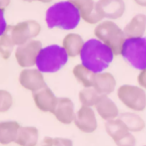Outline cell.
I'll return each mask as SVG.
<instances>
[{
	"label": "cell",
	"instance_id": "cell-18",
	"mask_svg": "<svg viewBox=\"0 0 146 146\" xmlns=\"http://www.w3.org/2000/svg\"><path fill=\"white\" fill-rule=\"evenodd\" d=\"M40 139V131L36 126L21 125L15 144L18 146H37Z\"/></svg>",
	"mask_w": 146,
	"mask_h": 146
},
{
	"label": "cell",
	"instance_id": "cell-22",
	"mask_svg": "<svg viewBox=\"0 0 146 146\" xmlns=\"http://www.w3.org/2000/svg\"><path fill=\"white\" fill-rule=\"evenodd\" d=\"M119 118L125 123L128 130L132 133L141 132L142 130H144L146 126L144 119L134 111L123 112L119 115Z\"/></svg>",
	"mask_w": 146,
	"mask_h": 146
},
{
	"label": "cell",
	"instance_id": "cell-16",
	"mask_svg": "<svg viewBox=\"0 0 146 146\" xmlns=\"http://www.w3.org/2000/svg\"><path fill=\"white\" fill-rule=\"evenodd\" d=\"M93 108L95 110L97 116H99L104 121H109L112 119L118 118L120 115V111H119L117 104L108 96H100L97 104Z\"/></svg>",
	"mask_w": 146,
	"mask_h": 146
},
{
	"label": "cell",
	"instance_id": "cell-26",
	"mask_svg": "<svg viewBox=\"0 0 146 146\" xmlns=\"http://www.w3.org/2000/svg\"><path fill=\"white\" fill-rule=\"evenodd\" d=\"M14 104V98L7 90L0 88V113H6L12 108Z\"/></svg>",
	"mask_w": 146,
	"mask_h": 146
},
{
	"label": "cell",
	"instance_id": "cell-1",
	"mask_svg": "<svg viewBox=\"0 0 146 146\" xmlns=\"http://www.w3.org/2000/svg\"><path fill=\"white\" fill-rule=\"evenodd\" d=\"M81 21L80 12L67 0L55 2L45 12V23L49 29L74 30Z\"/></svg>",
	"mask_w": 146,
	"mask_h": 146
},
{
	"label": "cell",
	"instance_id": "cell-35",
	"mask_svg": "<svg viewBox=\"0 0 146 146\" xmlns=\"http://www.w3.org/2000/svg\"><path fill=\"white\" fill-rule=\"evenodd\" d=\"M24 1H31V0H24Z\"/></svg>",
	"mask_w": 146,
	"mask_h": 146
},
{
	"label": "cell",
	"instance_id": "cell-36",
	"mask_svg": "<svg viewBox=\"0 0 146 146\" xmlns=\"http://www.w3.org/2000/svg\"><path fill=\"white\" fill-rule=\"evenodd\" d=\"M143 146H146V145H143Z\"/></svg>",
	"mask_w": 146,
	"mask_h": 146
},
{
	"label": "cell",
	"instance_id": "cell-25",
	"mask_svg": "<svg viewBox=\"0 0 146 146\" xmlns=\"http://www.w3.org/2000/svg\"><path fill=\"white\" fill-rule=\"evenodd\" d=\"M100 94L93 88H82V90L78 92V100L81 106L94 108L100 98Z\"/></svg>",
	"mask_w": 146,
	"mask_h": 146
},
{
	"label": "cell",
	"instance_id": "cell-17",
	"mask_svg": "<svg viewBox=\"0 0 146 146\" xmlns=\"http://www.w3.org/2000/svg\"><path fill=\"white\" fill-rule=\"evenodd\" d=\"M21 124L16 120L0 121V145L8 146L15 143Z\"/></svg>",
	"mask_w": 146,
	"mask_h": 146
},
{
	"label": "cell",
	"instance_id": "cell-21",
	"mask_svg": "<svg viewBox=\"0 0 146 146\" xmlns=\"http://www.w3.org/2000/svg\"><path fill=\"white\" fill-rule=\"evenodd\" d=\"M104 128H105L107 135L113 140V142H116L117 140L122 138L124 135L130 132L126 127V125H125V123L119 117L109 121H105Z\"/></svg>",
	"mask_w": 146,
	"mask_h": 146
},
{
	"label": "cell",
	"instance_id": "cell-20",
	"mask_svg": "<svg viewBox=\"0 0 146 146\" xmlns=\"http://www.w3.org/2000/svg\"><path fill=\"white\" fill-rule=\"evenodd\" d=\"M146 31V15L139 13L134 15L123 28L126 38L143 37Z\"/></svg>",
	"mask_w": 146,
	"mask_h": 146
},
{
	"label": "cell",
	"instance_id": "cell-4",
	"mask_svg": "<svg viewBox=\"0 0 146 146\" xmlns=\"http://www.w3.org/2000/svg\"><path fill=\"white\" fill-rule=\"evenodd\" d=\"M93 34L96 39L109 47L114 56H120L126 36L123 29H121L113 20H103L95 25Z\"/></svg>",
	"mask_w": 146,
	"mask_h": 146
},
{
	"label": "cell",
	"instance_id": "cell-23",
	"mask_svg": "<svg viewBox=\"0 0 146 146\" xmlns=\"http://www.w3.org/2000/svg\"><path fill=\"white\" fill-rule=\"evenodd\" d=\"M72 75L75 80L82 86L83 88H91L92 81H93L94 73L91 72L89 69L82 65L81 63L77 64L73 67Z\"/></svg>",
	"mask_w": 146,
	"mask_h": 146
},
{
	"label": "cell",
	"instance_id": "cell-15",
	"mask_svg": "<svg viewBox=\"0 0 146 146\" xmlns=\"http://www.w3.org/2000/svg\"><path fill=\"white\" fill-rule=\"evenodd\" d=\"M117 82L115 77L109 72H101L96 73L93 76L92 88L100 94V96H109L115 90Z\"/></svg>",
	"mask_w": 146,
	"mask_h": 146
},
{
	"label": "cell",
	"instance_id": "cell-13",
	"mask_svg": "<svg viewBox=\"0 0 146 146\" xmlns=\"http://www.w3.org/2000/svg\"><path fill=\"white\" fill-rule=\"evenodd\" d=\"M52 114L59 123L64 125H70L71 123H73L76 114L75 104L73 100L67 96L58 98L56 106Z\"/></svg>",
	"mask_w": 146,
	"mask_h": 146
},
{
	"label": "cell",
	"instance_id": "cell-31",
	"mask_svg": "<svg viewBox=\"0 0 146 146\" xmlns=\"http://www.w3.org/2000/svg\"><path fill=\"white\" fill-rule=\"evenodd\" d=\"M40 146H54V137L44 136L40 141Z\"/></svg>",
	"mask_w": 146,
	"mask_h": 146
},
{
	"label": "cell",
	"instance_id": "cell-6",
	"mask_svg": "<svg viewBox=\"0 0 146 146\" xmlns=\"http://www.w3.org/2000/svg\"><path fill=\"white\" fill-rule=\"evenodd\" d=\"M116 94L121 104L131 111L142 112L146 110V92L139 86L122 85L117 88Z\"/></svg>",
	"mask_w": 146,
	"mask_h": 146
},
{
	"label": "cell",
	"instance_id": "cell-11",
	"mask_svg": "<svg viewBox=\"0 0 146 146\" xmlns=\"http://www.w3.org/2000/svg\"><path fill=\"white\" fill-rule=\"evenodd\" d=\"M72 3L80 12L81 20L90 25H97L104 18L96 8V2L94 0H67Z\"/></svg>",
	"mask_w": 146,
	"mask_h": 146
},
{
	"label": "cell",
	"instance_id": "cell-14",
	"mask_svg": "<svg viewBox=\"0 0 146 146\" xmlns=\"http://www.w3.org/2000/svg\"><path fill=\"white\" fill-rule=\"evenodd\" d=\"M96 8L104 19L117 20L124 15L126 5L124 0H98Z\"/></svg>",
	"mask_w": 146,
	"mask_h": 146
},
{
	"label": "cell",
	"instance_id": "cell-12",
	"mask_svg": "<svg viewBox=\"0 0 146 146\" xmlns=\"http://www.w3.org/2000/svg\"><path fill=\"white\" fill-rule=\"evenodd\" d=\"M32 100L36 108L41 112L52 114L56 106L58 96H55L54 92L48 86L32 94Z\"/></svg>",
	"mask_w": 146,
	"mask_h": 146
},
{
	"label": "cell",
	"instance_id": "cell-32",
	"mask_svg": "<svg viewBox=\"0 0 146 146\" xmlns=\"http://www.w3.org/2000/svg\"><path fill=\"white\" fill-rule=\"evenodd\" d=\"M11 3V0H0V8L5 10Z\"/></svg>",
	"mask_w": 146,
	"mask_h": 146
},
{
	"label": "cell",
	"instance_id": "cell-5",
	"mask_svg": "<svg viewBox=\"0 0 146 146\" xmlns=\"http://www.w3.org/2000/svg\"><path fill=\"white\" fill-rule=\"evenodd\" d=\"M120 56L133 69L140 71L146 68V37L126 38Z\"/></svg>",
	"mask_w": 146,
	"mask_h": 146
},
{
	"label": "cell",
	"instance_id": "cell-8",
	"mask_svg": "<svg viewBox=\"0 0 146 146\" xmlns=\"http://www.w3.org/2000/svg\"><path fill=\"white\" fill-rule=\"evenodd\" d=\"M43 45L39 40H31L21 46L16 47L14 51V56L17 65L22 69L34 68L36 65V60Z\"/></svg>",
	"mask_w": 146,
	"mask_h": 146
},
{
	"label": "cell",
	"instance_id": "cell-3",
	"mask_svg": "<svg viewBox=\"0 0 146 146\" xmlns=\"http://www.w3.org/2000/svg\"><path fill=\"white\" fill-rule=\"evenodd\" d=\"M68 60V55L61 45H48L40 50L35 67L43 74H54L65 67Z\"/></svg>",
	"mask_w": 146,
	"mask_h": 146
},
{
	"label": "cell",
	"instance_id": "cell-34",
	"mask_svg": "<svg viewBox=\"0 0 146 146\" xmlns=\"http://www.w3.org/2000/svg\"><path fill=\"white\" fill-rule=\"evenodd\" d=\"M31 1H38L41 2V3H51L53 0H31Z\"/></svg>",
	"mask_w": 146,
	"mask_h": 146
},
{
	"label": "cell",
	"instance_id": "cell-28",
	"mask_svg": "<svg viewBox=\"0 0 146 146\" xmlns=\"http://www.w3.org/2000/svg\"><path fill=\"white\" fill-rule=\"evenodd\" d=\"M73 140L67 137H54V146H73Z\"/></svg>",
	"mask_w": 146,
	"mask_h": 146
},
{
	"label": "cell",
	"instance_id": "cell-33",
	"mask_svg": "<svg viewBox=\"0 0 146 146\" xmlns=\"http://www.w3.org/2000/svg\"><path fill=\"white\" fill-rule=\"evenodd\" d=\"M133 2L140 7H146V0H133Z\"/></svg>",
	"mask_w": 146,
	"mask_h": 146
},
{
	"label": "cell",
	"instance_id": "cell-7",
	"mask_svg": "<svg viewBox=\"0 0 146 146\" xmlns=\"http://www.w3.org/2000/svg\"><path fill=\"white\" fill-rule=\"evenodd\" d=\"M42 27L36 20H24L11 25V38L16 47L36 39L41 33Z\"/></svg>",
	"mask_w": 146,
	"mask_h": 146
},
{
	"label": "cell",
	"instance_id": "cell-2",
	"mask_svg": "<svg viewBox=\"0 0 146 146\" xmlns=\"http://www.w3.org/2000/svg\"><path fill=\"white\" fill-rule=\"evenodd\" d=\"M79 57L82 65L96 74L105 71L115 56L107 45L98 39L92 38L85 41Z\"/></svg>",
	"mask_w": 146,
	"mask_h": 146
},
{
	"label": "cell",
	"instance_id": "cell-19",
	"mask_svg": "<svg viewBox=\"0 0 146 146\" xmlns=\"http://www.w3.org/2000/svg\"><path fill=\"white\" fill-rule=\"evenodd\" d=\"M84 39L78 33L70 32L64 36L62 39L61 46L67 53L69 58H76L80 55L82 48L84 46Z\"/></svg>",
	"mask_w": 146,
	"mask_h": 146
},
{
	"label": "cell",
	"instance_id": "cell-29",
	"mask_svg": "<svg viewBox=\"0 0 146 146\" xmlns=\"http://www.w3.org/2000/svg\"><path fill=\"white\" fill-rule=\"evenodd\" d=\"M8 26L9 25L7 24V21H6L5 18V10L0 8V36H2L5 33Z\"/></svg>",
	"mask_w": 146,
	"mask_h": 146
},
{
	"label": "cell",
	"instance_id": "cell-30",
	"mask_svg": "<svg viewBox=\"0 0 146 146\" xmlns=\"http://www.w3.org/2000/svg\"><path fill=\"white\" fill-rule=\"evenodd\" d=\"M137 84L140 88L146 90V68L140 70L139 74L137 75Z\"/></svg>",
	"mask_w": 146,
	"mask_h": 146
},
{
	"label": "cell",
	"instance_id": "cell-9",
	"mask_svg": "<svg viewBox=\"0 0 146 146\" xmlns=\"http://www.w3.org/2000/svg\"><path fill=\"white\" fill-rule=\"evenodd\" d=\"M73 124L79 131L85 134H91L98 128L97 114L95 110L90 106H81L76 110Z\"/></svg>",
	"mask_w": 146,
	"mask_h": 146
},
{
	"label": "cell",
	"instance_id": "cell-24",
	"mask_svg": "<svg viewBox=\"0 0 146 146\" xmlns=\"http://www.w3.org/2000/svg\"><path fill=\"white\" fill-rule=\"evenodd\" d=\"M15 47L11 38V25H9L5 33L0 36V57L3 60H9Z\"/></svg>",
	"mask_w": 146,
	"mask_h": 146
},
{
	"label": "cell",
	"instance_id": "cell-27",
	"mask_svg": "<svg viewBox=\"0 0 146 146\" xmlns=\"http://www.w3.org/2000/svg\"><path fill=\"white\" fill-rule=\"evenodd\" d=\"M114 143L116 146H136V137L132 132H128Z\"/></svg>",
	"mask_w": 146,
	"mask_h": 146
},
{
	"label": "cell",
	"instance_id": "cell-10",
	"mask_svg": "<svg viewBox=\"0 0 146 146\" xmlns=\"http://www.w3.org/2000/svg\"><path fill=\"white\" fill-rule=\"evenodd\" d=\"M18 83L24 90H28L31 94L47 86L44 74L36 67L22 69L18 75Z\"/></svg>",
	"mask_w": 146,
	"mask_h": 146
}]
</instances>
